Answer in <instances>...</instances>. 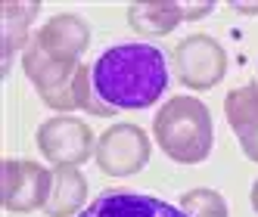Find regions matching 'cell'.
Wrapping results in <instances>:
<instances>
[{"instance_id":"cell-1","label":"cell","mask_w":258,"mask_h":217,"mask_svg":"<svg viewBox=\"0 0 258 217\" xmlns=\"http://www.w3.org/2000/svg\"><path fill=\"white\" fill-rule=\"evenodd\" d=\"M90 84L106 118L150 108L168 90V59L156 44H115L90 65Z\"/></svg>"},{"instance_id":"cell-2","label":"cell","mask_w":258,"mask_h":217,"mask_svg":"<svg viewBox=\"0 0 258 217\" xmlns=\"http://www.w3.org/2000/svg\"><path fill=\"white\" fill-rule=\"evenodd\" d=\"M153 134L159 149L177 165H199L206 161L215 143L212 112L196 96H171L153 121Z\"/></svg>"},{"instance_id":"cell-3","label":"cell","mask_w":258,"mask_h":217,"mask_svg":"<svg viewBox=\"0 0 258 217\" xmlns=\"http://www.w3.org/2000/svg\"><path fill=\"white\" fill-rule=\"evenodd\" d=\"M22 68L28 81L34 84L38 96L44 105H50L53 112H90V115H106L100 102L94 99V84H90V65H66L53 62L38 44H28L22 53Z\"/></svg>"},{"instance_id":"cell-4","label":"cell","mask_w":258,"mask_h":217,"mask_svg":"<svg viewBox=\"0 0 258 217\" xmlns=\"http://www.w3.org/2000/svg\"><path fill=\"white\" fill-rule=\"evenodd\" d=\"M174 75L190 90H212L227 75V53L209 34H190L174 47Z\"/></svg>"},{"instance_id":"cell-5","label":"cell","mask_w":258,"mask_h":217,"mask_svg":"<svg viewBox=\"0 0 258 217\" xmlns=\"http://www.w3.org/2000/svg\"><path fill=\"white\" fill-rule=\"evenodd\" d=\"M34 140H38L41 155L56 168H78L97 152L94 131L81 118H72V115L47 118L38 128V137Z\"/></svg>"},{"instance_id":"cell-6","label":"cell","mask_w":258,"mask_h":217,"mask_svg":"<svg viewBox=\"0 0 258 217\" xmlns=\"http://www.w3.org/2000/svg\"><path fill=\"white\" fill-rule=\"evenodd\" d=\"M150 137L137 124H112L97 140V168L106 177H131L140 174L150 161Z\"/></svg>"},{"instance_id":"cell-7","label":"cell","mask_w":258,"mask_h":217,"mask_svg":"<svg viewBox=\"0 0 258 217\" xmlns=\"http://www.w3.org/2000/svg\"><path fill=\"white\" fill-rule=\"evenodd\" d=\"M53 171L41 168L28 158H7L4 161V208L13 214H31L47 208Z\"/></svg>"},{"instance_id":"cell-8","label":"cell","mask_w":258,"mask_h":217,"mask_svg":"<svg viewBox=\"0 0 258 217\" xmlns=\"http://www.w3.org/2000/svg\"><path fill=\"white\" fill-rule=\"evenodd\" d=\"M34 44H38L53 62H66V65H78L81 56L90 47V28L81 16L75 13H59L50 22H44L34 31Z\"/></svg>"},{"instance_id":"cell-9","label":"cell","mask_w":258,"mask_h":217,"mask_svg":"<svg viewBox=\"0 0 258 217\" xmlns=\"http://www.w3.org/2000/svg\"><path fill=\"white\" fill-rule=\"evenodd\" d=\"M78 217H187L180 208L162 202L146 192H127V189H109L94 198Z\"/></svg>"},{"instance_id":"cell-10","label":"cell","mask_w":258,"mask_h":217,"mask_svg":"<svg viewBox=\"0 0 258 217\" xmlns=\"http://www.w3.org/2000/svg\"><path fill=\"white\" fill-rule=\"evenodd\" d=\"M224 115L239 140L243 155L258 165V87L246 84L230 90L224 96Z\"/></svg>"},{"instance_id":"cell-11","label":"cell","mask_w":258,"mask_h":217,"mask_svg":"<svg viewBox=\"0 0 258 217\" xmlns=\"http://www.w3.org/2000/svg\"><path fill=\"white\" fill-rule=\"evenodd\" d=\"M127 22L143 38H162L183 22V13L177 0H137L127 7Z\"/></svg>"},{"instance_id":"cell-12","label":"cell","mask_w":258,"mask_h":217,"mask_svg":"<svg viewBox=\"0 0 258 217\" xmlns=\"http://www.w3.org/2000/svg\"><path fill=\"white\" fill-rule=\"evenodd\" d=\"M41 4L38 0H28V4H13L7 0L0 7V16H4V71L10 75V65H13V56L16 53H25V47L31 44L28 31H31V22L38 16Z\"/></svg>"},{"instance_id":"cell-13","label":"cell","mask_w":258,"mask_h":217,"mask_svg":"<svg viewBox=\"0 0 258 217\" xmlns=\"http://www.w3.org/2000/svg\"><path fill=\"white\" fill-rule=\"evenodd\" d=\"M87 198V180L78 168H53V183L47 198V214L50 217H72L78 214Z\"/></svg>"},{"instance_id":"cell-14","label":"cell","mask_w":258,"mask_h":217,"mask_svg":"<svg viewBox=\"0 0 258 217\" xmlns=\"http://www.w3.org/2000/svg\"><path fill=\"white\" fill-rule=\"evenodd\" d=\"M180 211L187 217H230L224 195L215 189H190L180 198Z\"/></svg>"},{"instance_id":"cell-15","label":"cell","mask_w":258,"mask_h":217,"mask_svg":"<svg viewBox=\"0 0 258 217\" xmlns=\"http://www.w3.org/2000/svg\"><path fill=\"white\" fill-rule=\"evenodd\" d=\"M215 10L212 0H202V4H187V0H180V13H183V22H196L202 16H209Z\"/></svg>"},{"instance_id":"cell-16","label":"cell","mask_w":258,"mask_h":217,"mask_svg":"<svg viewBox=\"0 0 258 217\" xmlns=\"http://www.w3.org/2000/svg\"><path fill=\"white\" fill-rule=\"evenodd\" d=\"M236 13H246V16H255L258 13V4H230Z\"/></svg>"},{"instance_id":"cell-17","label":"cell","mask_w":258,"mask_h":217,"mask_svg":"<svg viewBox=\"0 0 258 217\" xmlns=\"http://www.w3.org/2000/svg\"><path fill=\"white\" fill-rule=\"evenodd\" d=\"M252 208H255V214H258V180H255V186H252Z\"/></svg>"}]
</instances>
